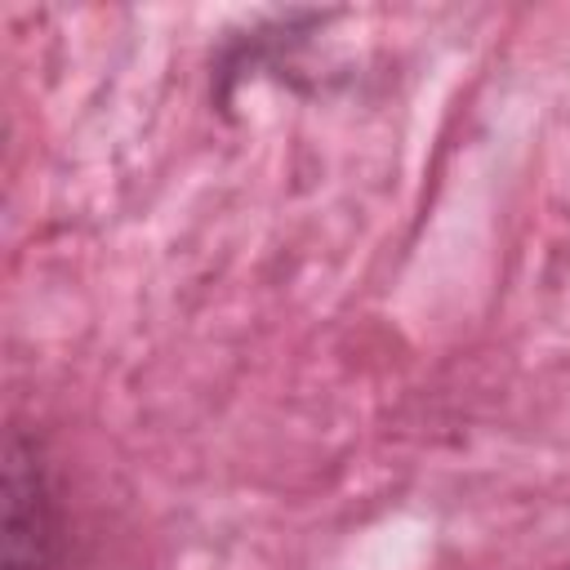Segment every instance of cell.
I'll return each mask as SVG.
<instances>
[{
    "label": "cell",
    "instance_id": "obj_1",
    "mask_svg": "<svg viewBox=\"0 0 570 570\" xmlns=\"http://www.w3.org/2000/svg\"><path fill=\"white\" fill-rule=\"evenodd\" d=\"M49 521H45V494L40 472L22 454V441H9L4 463V570H36L45 566Z\"/></svg>",
    "mask_w": 570,
    "mask_h": 570
}]
</instances>
